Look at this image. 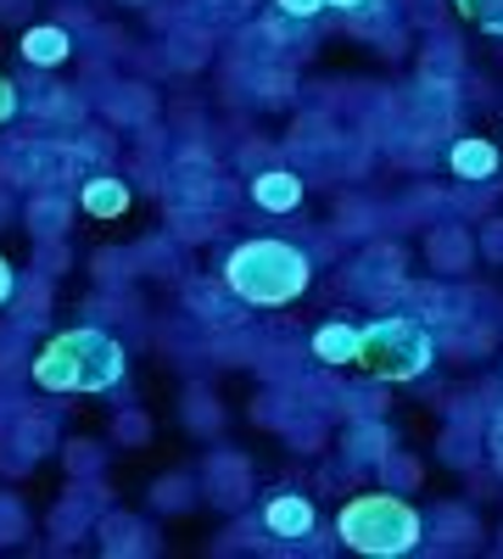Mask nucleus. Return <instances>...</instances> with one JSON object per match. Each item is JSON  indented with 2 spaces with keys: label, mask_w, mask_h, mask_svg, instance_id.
<instances>
[{
  "label": "nucleus",
  "mask_w": 503,
  "mask_h": 559,
  "mask_svg": "<svg viewBox=\"0 0 503 559\" xmlns=\"http://www.w3.org/2000/svg\"><path fill=\"white\" fill-rule=\"evenodd\" d=\"M381 471H386L392 487H415V481H420V464H415V459H403V453H386V459H381Z\"/></svg>",
  "instance_id": "4468645a"
},
{
  "label": "nucleus",
  "mask_w": 503,
  "mask_h": 559,
  "mask_svg": "<svg viewBox=\"0 0 503 559\" xmlns=\"http://www.w3.org/2000/svg\"><path fill=\"white\" fill-rule=\"evenodd\" d=\"M252 202H258L263 213H297V207H302V179H297L291 168H263V174L252 179Z\"/></svg>",
  "instance_id": "423d86ee"
},
{
  "label": "nucleus",
  "mask_w": 503,
  "mask_h": 559,
  "mask_svg": "<svg viewBox=\"0 0 503 559\" xmlns=\"http://www.w3.org/2000/svg\"><path fill=\"white\" fill-rule=\"evenodd\" d=\"M313 280V263L302 247L291 241H274V236H258V241H241L230 258H224V286L230 297L252 302V308H286L308 292Z\"/></svg>",
  "instance_id": "f257e3e1"
},
{
  "label": "nucleus",
  "mask_w": 503,
  "mask_h": 559,
  "mask_svg": "<svg viewBox=\"0 0 503 559\" xmlns=\"http://www.w3.org/2000/svg\"><path fill=\"white\" fill-rule=\"evenodd\" d=\"M34 381L45 392H112L123 381V347L107 331H62L39 347Z\"/></svg>",
  "instance_id": "f03ea898"
},
{
  "label": "nucleus",
  "mask_w": 503,
  "mask_h": 559,
  "mask_svg": "<svg viewBox=\"0 0 503 559\" xmlns=\"http://www.w3.org/2000/svg\"><path fill=\"white\" fill-rule=\"evenodd\" d=\"M12 112H17V84L0 73V123H12Z\"/></svg>",
  "instance_id": "2eb2a0df"
},
{
  "label": "nucleus",
  "mask_w": 503,
  "mask_h": 559,
  "mask_svg": "<svg viewBox=\"0 0 503 559\" xmlns=\"http://www.w3.org/2000/svg\"><path fill=\"white\" fill-rule=\"evenodd\" d=\"M347 442H352L347 453H352L358 464H381V459L392 453V442H386V431H381V426H363V419H358V426H352V437H347Z\"/></svg>",
  "instance_id": "f8f14e48"
},
{
  "label": "nucleus",
  "mask_w": 503,
  "mask_h": 559,
  "mask_svg": "<svg viewBox=\"0 0 503 559\" xmlns=\"http://www.w3.org/2000/svg\"><path fill=\"white\" fill-rule=\"evenodd\" d=\"M436 358V342L420 319L408 313H386L375 324H358V369L370 381H420Z\"/></svg>",
  "instance_id": "20e7f679"
},
{
  "label": "nucleus",
  "mask_w": 503,
  "mask_h": 559,
  "mask_svg": "<svg viewBox=\"0 0 503 559\" xmlns=\"http://www.w3.org/2000/svg\"><path fill=\"white\" fill-rule=\"evenodd\" d=\"M470 263V236L459 224H442L436 236H431V269H442V274H459Z\"/></svg>",
  "instance_id": "9d476101"
},
{
  "label": "nucleus",
  "mask_w": 503,
  "mask_h": 559,
  "mask_svg": "<svg viewBox=\"0 0 503 559\" xmlns=\"http://www.w3.org/2000/svg\"><path fill=\"white\" fill-rule=\"evenodd\" d=\"M84 213L89 218H123L129 213V185L123 179H107V174L84 179Z\"/></svg>",
  "instance_id": "6e6552de"
},
{
  "label": "nucleus",
  "mask_w": 503,
  "mask_h": 559,
  "mask_svg": "<svg viewBox=\"0 0 503 559\" xmlns=\"http://www.w3.org/2000/svg\"><path fill=\"white\" fill-rule=\"evenodd\" d=\"M459 17H470L481 34H503V0H453Z\"/></svg>",
  "instance_id": "ddd939ff"
},
{
  "label": "nucleus",
  "mask_w": 503,
  "mask_h": 559,
  "mask_svg": "<svg viewBox=\"0 0 503 559\" xmlns=\"http://www.w3.org/2000/svg\"><path fill=\"white\" fill-rule=\"evenodd\" d=\"M336 537L352 554H370V559H397V554H415L426 537L420 509L397 498V492H358L342 503L336 515Z\"/></svg>",
  "instance_id": "7ed1b4c3"
},
{
  "label": "nucleus",
  "mask_w": 503,
  "mask_h": 559,
  "mask_svg": "<svg viewBox=\"0 0 503 559\" xmlns=\"http://www.w3.org/2000/svg\"><path fill=\"white\" fill-rule=\"evenodd\" d=\"M447 168L459 174V179H476V185H487V179L498 174V146H492V140H481V134H465V140H453Z\"/></svg>",
  "instance_id": "0eeeda50"
},
{
  "label": "nucleus",
  "mask_w": 503,
  "mask_h": 559,
  "mask_svg": "<svg viewBox=\"0 0 503 559\" xmlns=\"http://www.w3.org/2000/svg\"><path fill=\"white\" fill-rule=\"evenodd\" d=\"M23 57H28L34 68L68 62V34H62V28H28V34H23Z\"/></svg>",
  "instance_id": "9b49d317"
},
{
  "label": "nucleus",
  "mask_w": 503,
  "mask_h": 559,
  "mask_svg": "<svg viewBox=\"0 0 503 559\" xmlns=\"http://www.w3.org/2000/svg\"><path fill=\"white\" fill-rule=\"evenodd\" d=\"M313 503L302 498V492H274L268 503H263V526L274 532V537H286V543H297V537H313Z\"/></svg>",
  "instance_id": "39448f33"
},
{
  "label": "nucleus",
  "mask_w": 503,
  "mask_h": 559,
  "mask_svg": "<svg viewBox=\"0 0 503 559\" xmlns=\"http://www.w3.org/2000/svg\"><path fill=\"white\" fill-rule=\"evenodd\" d=\"M274 7H280V17H313L325 0H274Z\"/></svg>",
  "instance_id": "dca6fc26"
},
{
  "label": "nucleus",
  "mask_w": 503,
  "mask_h": 559,
  "mask_svg": "<svg viewBox=\"0 0 503 559\" xmlns=\"http://www.w3.org/2000/svg\"><path fill=\"white\" fill-rule=\"evenodd\" d=\"M313 358L319 364H352L358 358V324H319L313 331Z\"/></svg>",
  "instance_id": "1a4fd4ad"
},
{
  "label": "nucleus",
  "mask_w": 503,
  "mask_h": 559,
  "mask_svg": "<svg viewBox=\"0 0 503 559\" xmlns=\"http://www.w3.org/2000/svg\"><path fill=\"white\" fill-rule=\"evenodd\" d=\"M487 252H492V258H503V224H498L492 236H487Z\"/></svg>",
  "instance_id": "a211bd4d"
},
{
  "label": "nucleus",
  "mask_w": 503,
  "mask_h": 559,
  "mask_svg": "<svg viewBox=\"0 0 503 559\" xmlns=\"http://www.w3.org/2000/svg\"><path fill=\"white\" fill-rule=\"evenodd\" d=\"M325 7H336V12H358V7H370V0H325Z\"/></svg>",
  "instance_id": "6ab92c4d"
},
{
  "label": "nucleus",
  "mask_w": 503,
  "mask_h": 559,
  "mask_svg": "<svg viewBox=\"0 0 503 559\" xmlns=\"http://www.w3.org/2000/svg\"><path fill=\"white\" fill-rule=\"evenodd\" d=\"M12 292H17V274H12V263H7V258H0V308L12 302Z\"/></svg>",
  "instance_id": "f3484780"
}]
</instances>
